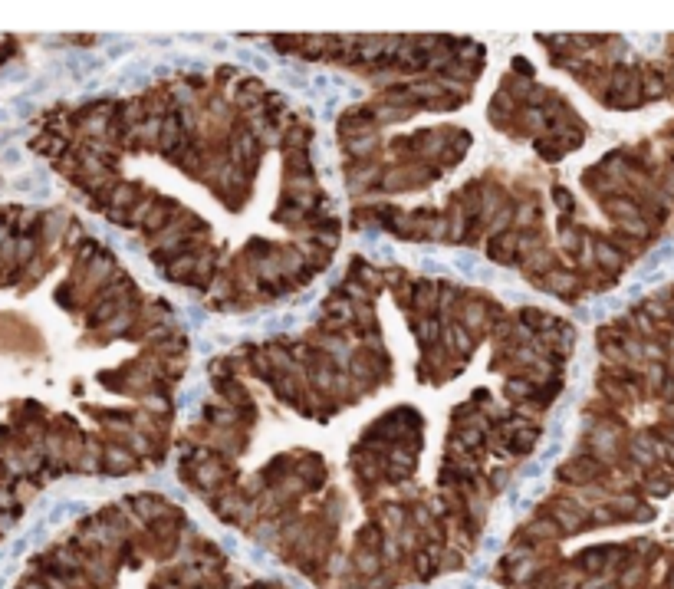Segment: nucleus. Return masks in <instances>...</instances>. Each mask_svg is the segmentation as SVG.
<instances>
[{
  "label": "nucleus",
  "mask_w": 674,
  "mask_h": 589,
  "mask_svg": "<svg viewBox=\"0 0 674 589\" xmlns=\"http://www.w3.org/2000/svg\"><path fill=\"white\" fill-rule=\"evenodd\" d=\"M664 366H668V369H664V372H668V376L674 379V353H668V359H664Z\"/></svg>",
  "instance_id": "f03ea898"
},
{
  "label": "nucleus",
  "mask_w": 674,
  "mask_h": 589,
  "mask_svg": "<svg viewBox=\"0 0 674 589\" xmlns=\"http://www.w3.org/2000/svg\"><path fill=\"white\" fill-rule=\"evenodd\" d=\"M654 438H661V441H668V445L674 448V425H661V428H654Z\"/></svg>",
  "instance_id": "f257e3e1"
}]
</instances>
